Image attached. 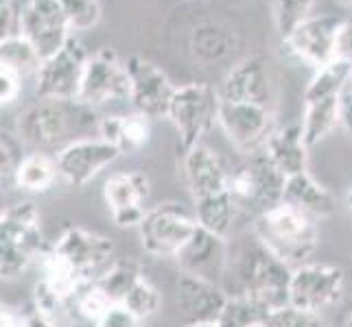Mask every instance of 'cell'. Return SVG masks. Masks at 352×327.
I'll return each mask as SVG.
<instances>
[{
	"mask_svg": "<svg viewBox=\"0 0 352 327\" xmlns=\"http://www.w3.org/2000/svg\"><path fill=\"white\" fill-rule=\"evenodd\" d=\"M22 90V77L7 68H0V103L3 107H9L11 103L18 101Z\"/></svg>",
	"mask_w": 352,
	"mask_h": 327,
	"instance_id": "ab89813d",
	"label": "cell"
},
{
	"mask_svg": "<svg viewBox=\"0 0 352 327\" xmlns=\"http://www.w3.org/2000/svg\"><path fill=\"white\" fill-rule=\"evenodd\" d=\"M177 308L188 323H217L226 306L228 290L204 277L179 273L177 275Z\"/></svg>",
	"mask_w": 352,
	"mask_h": 327,
	"instance_id": "44dd1931",
	"label": "cell"
},
{
	"mask_svg": "<svg viewBox=\"0 0 352 327\" xmlns=\"http://www.w3.org/2000/svg\"><path fill=\"white\" fill-rule=\"evenodd\" d=\"M352 64L348 62H333L322 70L315 72L309 88L305 90V101H318V99H333V96H342L348 88Z\"/></svg>",
	"mask_w": 352,
	"mask_h": 327,
	"instance_id": "d6a6232c",
	"label": "cell"
},
{
	"mask_svg": "<svg viewBox=\"0 0 352 327\" xmlns=\"http://www.w3.org/2000/svg\"><path fill=\"white\" fill-rule=\"evenodd\" d=\"M346 327H352V314L348 317V321H346Z\"/></svg>",
	"mask_w": 352,
	"mask_h": 327,
	"instance_id": "c3c4849f",
	"label": "cell"
},
{
	"mask_svg": "<svg viewBox=\"0 0 352 327\" xmlns=\"http://www.w3.org/2000/svg\"><path fill=\"white\" fill-rule=\"evenodd\" d=\"M342 5H346V7H352V0H339Z\"/></svg>",
	"mask_w": 352,
	"mask_h": 327,
	"instance_id": "bcb514c9",
	"label": "cell"
},
{
	"mask_svg": "<svg viewBox=\"0 0 352 327\" xmlns=\"http://www.w3.org/2000/svg\"><path fill=\"white\" fill-rule=\"evenodd\" d=\"M285 184L287 177L272 164L265 151H261L230 171L228 192L243 212L250 208L265 212L283 203Z\"/></svg>",
	"mask_w": 352,
	"mask_h": 327,
	"instance_id": "8992f818",
	"label": "cell"
},
{
	"mask_svg": "<svg viewBox=\"0 0 352 327\" xmlns=\"http://www.w3.org/2000/svg\"><path fill=\"white\" fill-rule=\"evenodd\" d=\"M186 327H219L217 323H186Z\"/></svg>",
	"mask_w": 352,
	"mask_h": 327,
	"instance_id": "f6af8a7d",
	"label": "cell"
},
{
	"mask_svg": "<svg viewBox=\"0 0 352 327\" xmlns=\"http://www.w3.org/2000/svg\"><path fill=\"white\" fill-rule=\"evenodd\" d=\"M51 251L86 284L101 277L107 266L116 260L114 240L83 227H66L51 245Z\"/></svg>",
	"mask_w": 352,
	"mask_h": 327,
	"instance_id": "ba28073f",
	"label": "cell"
},
{
	"mask_svg": "<svg viewBox=\"0 0 352 327\" xmlns=\"http://www.w3.org/2000/svg\"><path fill=\"white\" fill-rule=\"evenodd\" d=\"M197 218L179 203H157L147 210L138 227L140 245L151 258L175 260L186 242L197 232Z\"/></svg>",
	"mask_w": 352,
	"mask_h": 327,
	"instance_id": "52a82bcc",
	"label": "cell"
},
{
	"mask_svg": "<svg viewBox=\"0 0 352 327\" xmlns=\"http://www.w3.org/2000/svg\"><path fill=\"white\" fill-rule=\"evenodd\" d=\"M342 18L335 16H311L300 27L285 38L287 51L311 66L315 72L337 62V31Z\"/></svg>",
	"mask_w": 352,
	"mask_h": 327,
	"instance_id": "e0dca14e",
	"label": "cell"
},
{
	"mask_svg": "<svg viewBox=\"0 0 352 327\" xmlns=\"http://www.w3.org/2000/svg\"><path fill=\"white\" fill-rule=\"evenodd\" d=\"M24 157L27 155L22 153V140L18 133L3 129L0 133V175L3 179H14Z\"/></svg>",
	"mask_w": 352,
	"mask_h": 327,
	"instance_id": "74e56055",
	"label": "cell"
},
{
	"mask_svg": "<svg viewBox=\"0 0 352 327\" xmlns=\"http://www.w3.org/2000/svg\"><path fill=\"white\" fill-rule=\"evenodd\" d=\"M0 327H22V312L3 306V312H0Z\"/></svg>",
	"mask_w": 352,
	"mask_h": 327,
	"instance_id": "ee69618b",
	"label": "cell"
},
{
	"mask_svg": "<svg viewBox=\"0 0 352 327\" xmlns=\"http://www.w3.org/2000/svg\"><path fill=\"white\" fill-rule=\"evenodd\" d=\"M348 205H350V210H352V190L348 192Z\"/></svg>",
	"mask_w": 352,
	"mask_h": 327,
	"instance_id": "7dc6e473",
	"label": "cell"
},
{
	"mask_svg": "<svg viewBox=\"0 0 352 327\" xmlns=\"http://www.w3.org/2000/svg\"><path fill=\"white\" fill-rule=\"evenodd\" d=\"M179 273H190L221 284L230 266V245L228 238H221L208 229L197 227V232L184 245L175 258Z\"/></svg>",
	"mask_w": 352,
	"mask_h": 327,
	"instance_id": "ac0fdd59",
	"label": "cell"
},
{
	"mask_svg": "<svg viewBox=\"0 0 352 327\" xmlns=\"http://www.w3.org/2000/svg\"><path fill=\"white\" fill-rule=\"evenodd\" d=\"M263 327H331L318 312H307L294 306H285L270 312Z\"/></svg>",
	"mask_w": 352,
	"mask_h": 327,
	"instance_id": "8d00e7d4",
	"label": "cell"
},
{
	"mask_svg": "<svg viewBox=\"0 0 352 327\" xmlns=\"http://www.w3.org/2000/svg\"><path fill=\"white\" fill-rule=\"evenodd\" d=\"M144 277L142 264L136 258H116L105 269L101 277H96L94 284L110 297L112 304H123L129 290Z\"/></svg>",
	"mask_w": 352,
	"mask_h": 327,
	"instance_id": "83f0119b",
	"label": "cell"
},
{
	"mask_svg": "<svg viewBox=\"0 0 352 327\" xmlns=\"http://www.w3.org/2000/svg\"><path fill=\"white\" fill-rule=\"evenodd\" d=\"M230 269L234 273L236 284L232 293H245L258 299L270 310L289 306V286L294 269L280 258H276L270 249H265L256 238L252 245L243 247L236 256L230 253L228 271Z\"/></svg>",
	"mask_w": 352,
	"mask_h": 327,
	"instance_id": "3957f363",
	"label": "cell"
},
{
	"mask_svg": "<svg viewBox=\"0 0 352 327\" xmlns=\"http://www.w3.org/2000/svg\"><path fill=\"white\" fill-rule=\"evenodd\" d=\"M59 177L57 160L51 155H46L44 151L27 153V157L18 166V171L14 175V184L24 190L40 195V192H48Z\"/></svg>",
	"mask_w": 352,
	"mask_h": 327,
	"instance_id": "4316f807",
	"label": "cell"
},
{
	"mask_svg": "<svg viewBox=\"0 0 352 327\" xmlns=\"http://www.w3.org/2000/svg\"><path fill=\"white\" fill-rule=\"evenodd\" d=\"M103 197L116 227H140L151 197V179L142 171H123L105 179Z\"/></svg>",
	"mask_w": 352,
	"mask_h": 327,
	"instance_id": "9a60e30c",
	"label": "cell"
},
{
	"mask_svg": "<svg viewBox=\"0 0 352 327\" xmlns=\"http://www.w3.org/2000/svg\"><path fill=\"white\" fill-rule=\"evenodd\" d=\"M313 3L315 0H274V22L283 40L311 18Z\"/></svg>",
	"mask_w": 352,
	"mask_h": 327,
	"instance_id": "836d02e7",
	"label": "cell"
},
{
	"mask_svg": "<svg viewBox=\"0 0 352 327\" xmlns=\"http://www.w3.org/2000/svg\"><path fill=\"white\" fill-rule=\"evenodd\" d=\"M142 323L144 321H140L136 314H131L125 306L116 304L94 327H142Z\"/></svg>",
	"mask_w": 352,
	"mask_h": 327,
	"instance_id": "f35d334b",
	"label": "cell"
},
{
	"mask_svg": "<svg viewBox=\"0 0 352 327\" xmlns=\"http://www.w3.org/2000/svg\"><path fill=\"white\" fill-rule=\"evenodd\" d=\"M48 251L40 212L31 201H20L0 214V275L16 280Z\"/></svg>",
	"mask_w": 352,
	"mask_h": 327,
	"instance_id": "277c9868",
	"label": "cell"
},
{
	"mask_svg": "<svg viewBox=\"0 0 352 327\" xmlns=\"http://www.w3.org/2000/svg\"><path fill=\"white\" fill-rule=\"evenodd\" d=\"M120 306H125L131 314H136L140 321H147L155 317L157 310H160L162 297L147 277H142V280L129 290V295L125 297V301Z\"/></svg>",
	"mask_w": 352,
	"mask_h": 327,
	"instance_id": "e575fe53",
	"label": "cell"
},
{
	"mask_svg": "<svg viewBox=\"0 0 352 327\" xmlns=\"http://www.w3.org/2000/svg\"><path fill=\"white\" fill-rule=\"evenodd\" d=\"M20 35L33 44L42 62L62 51L72 31L59 0H27Z\"/></svg>",
	"mask_w": 352,
	"mask_h": 327,
	"instance_id": "4fadbf2b",
	"label": "cell"
},
{
	"mask_svg": "<svg viewBox=\"0 0 352 327\" xmlns=\"http://www.w3.org/2000/svg\"><path fill=\"white\" fill-rule=\"evenodd\" d=\"M342 127L352 136V90L342 94Z\"/></svg>",
	"mask_w": 352,
	"mask_h": 327,
	"instance_id": "7bdbcfd3",
	"label": "cell"
},
{
	"mask_svg": "<svg viewBox=\"0 0 352 327\" xmlns=\"http://www.w3.org/2000/svg\"><path fill=\"white\" fill-rule=\"evenodd\" d=\"M337 59L352 64V18H346L337 31Z\"/></svg>",
	"mask_w": 352,
	"mask_h": 327,
	"instance_id": "60d3db41",
	"label": "cell"
},
{
	"mask_svg": "<svg viewBox=\"0 0 352 327\" xmlns=\"http://www.w3.org/2000/svg\"><path fill=\"white\" fill-rule=\"evenodd\" d=\"M348 90H352V72H350V81H348Z\"/></svg>",
	"mask_w": 352,
	"mask_h": 327,
	"instance_id": "681fc988",
	"label": "cell"
},
{
	"mask_svg": "<svg viewBox=\"0 0 352 327\" xmlns=\"http://www.w3.org/2000/svg\"><path fill=\"white\" fill-rule=\"evenodd\" d=\"M88 51L75 35L59 53L42 62L38 75H35V94L40 99L55 101H75L79 99V90L83 83L88 66Z\"/></svg>",
	"mask_w": 352,
	"mask_h": 327,
	"instance_id": "9c48e42d",
	"label": "cell"
},
{
	"mask_svg": "<svg viewBox=\"0 0 352 327\" xmlns=\"http://www.w3.org/2000/svg\"><path fill=\"white\" fill-rule=\"evenodd\" d=\"M22 327H57L55 314L40 310L38 306H33L29 310L22 312Z\"/></svg>",
	"mask_w": 352,
	"mask_h": 327,
	"instance_id": "b9f144b4",
	"label": "cell"
},
{
	"mask_svg": "<svg viewBox=\"0 0 352 327\" xmlns=\"http://www.w3.org/2000/svg\"><path fill=\"white\" fill-rule=\"evenodd\" d=\"M234 44V35L230 29L221 27V24H201L192 31L190 48L199 62H217L230 53V48Z\"/></svg>",
	"mask_w": 352,
	"mask_h": 327,
	"instance_id": "4dcf8cb0",
	"label": "cell"
},
{
	"mask_svg": "<svg viewBox=\"0 0 352 327\" xmlns=\"http://www.w3.org/2000/svg\"><path fill=\"white\" fill-rule=\"evenodd\" d=\"M254 238L291 269L311 262L320 245L318 218L280 203L261 212L252 225Z\"/></svg>",
	"mask_w": 352,
	"mask_h": 327,
	"instance_id": "6da1fadb",
	"label": "cell"
},
{
	"mask_svg": "<svg viewBox=\"0 0 352 327\" xmlns=\"http://www.w3.org/2000/svg\"><path fill=\"white\" fill-rule=\"evenodd\" d=\"M40 66L42 59L27 38L14 35L0 40V68H7L24 79L27 75H38Z\"/></svg>",
	"mask_w": 352,
	"mask_h": 327,
	"instance_id": "1f68e13d",
	"label": "cell"
},
{
	"mask_svg": "<svg viewBox=\"0 0 352 327\" xmlns=\"http://www.w3.org/2000/svg\"><path fill=\"white\" fill-rule=\"evenodd\" d=\"M192 214H195L199 227L208 229V232L221 236V238H228V234L232 232L236 218L243 214V210L226 190V192H219V195L195 201V210H192Z\"/></svg>",
	"mask_w": 352,
	"mask_h": 327,
	"instance_id": "484cf974",
	"label": "cell"
},
{
	"mask_svg": "<svg viewBox=\"0 0 352 327\" xmlns=\"http://www.w3.org/2000/svg\"><path fill=\"white\" fill-rule=\"evenodd\" d=\"M68 18L70 31H90L101 20L99 0H59Z\"/></svg>",
	"mask_w": 352,
	"mask_h": 327,
	"instance_id": "d590c367",
	"label": "cell"
},
{
	"mask_svg": "<svg viewBox=\"0 0 352 327\" xmlns=\"http://www.w3.org/2000/svg\"><path fill=\"white\" fill-rule=\"evenodd\" d=\"M99 123L101 118H96V109L83 105L77 99H40L18 116L16 133L24 144H31V147L42 151L57 147L75 133L99 129Z\"/></svg>",
	"mask_w": 352,
	"mask_h": 327,
	"instance_id": "7a4b0ae2",
	"label": "cell"
},
{
	"mask_svg": "<svg viewBox=\"0 0 352 327\" xmlns=\"http://www.w3.org/2000/svg\"><path fill=\"white\" fill-rule=\"evenodd\" d=\"M125 66L129 72V103L133 105V109L149 118H166L168 105H171L177 86H173L162 68H157L144 57L131 55L125 59Z\"/></svg>",
	"mask_w": 352,
	"mask_h": 327,
	"instance_id": "2e32d148",
	"label": "cell"
},
{
	"mask_svg": "<svg viewBox=\"0 0 352 327\" xmlns=\"http://www.w3.org/2000/svg\"><path fill=\"white\" fill-rule=\"evenodd\" d=\"M129 94L131 83L127 66L112 48H101L99 53L90 55L77 101L99 109L112 101H129Z\"/></svg>",
	"mask_w": 352,
	"mask_h": 327,
	"instance_id": "7c38bea8",
	"label": "cell"
},
{
	"mask_svg": "<svg viewBox=\"0 0 352 327\" xmlns=\"http://www.w3.org/2000/svg\"><path fill=\"white\" fill-rule=\"evenodd\" d=\"M219 127L230 144L243 155H256L265 151L272 133L276 131L274 109L252 103H230L221 99Z\"/></svg>",
	"mask_w": 352,
	"mask_h": 327,
	"instance_id": "30bf717a",
	"label": "cell"
},
{
	"mask_svg": "<svg viewBox=\"0 0 352 327\" xmlns=\"http://www.w3.org/2000/svg\"><path fill=\"white\" fill-rule=\"evenodd\" d=\"M221 94L208 83H186L177 86L166 118L171 120L179 136V149H188L201 144V138L214 125H219Z\"/></svg>",
	"mask_w": 352,
	"mask_h": 327,
	"instance_id": "5b68a950",
	"label": "cell"
},
{
	"mask_svg": "<svg viewBox=\"0 0 352 327\" xmlns=\"http://www.w3.org/2000/svg\"><path fill=\"white\" fill-rule=\"evenodd\" d=\"M96 131H99V138H103L105 142H110L112 147H116L120 155L136 153L149 144L151 118L140 112L125 114V116H120V114L103 116Z\"/></svg>",
	"mask_w": 352,
	"mask_h": 327,
	"instance_id": "603a6c76",
	"label": "cell"
},
{
	"mask_svg": "<svg viewBox=\"0 0 352 327\" xmlns=\"http://www.w3.org/2000/svg\"><path fill=\"white\" fill-rule=\"evenodd\" d=\"M346 275L339 266L307 262L294 269L289 286V306L322 314L344 295Z\"/></svg>",
	"mask_w": 352,
	"mask_h": 327,
	"instance_id": "8fae6325",
	"label": "cell"
},
{
	"mask_svg": "<svg viewBox=\"0 0 352 327\" xmlns=\"http://www.w3.org/2000/svg\"><path fill=\"white\" fill-rule=\"evenodd\" d=\"M283 203L289 205V208H296L313 218H318V221L331 216L335 210L333 195L309 171L287 177Z\"/></svg>",
	"mask_w": 352,
	"mask_h": 327,
	"instance_id": "cb8c5ba5",
	"label": "cell"
},
{
	"mask_svg": "<svg viewBox=\"0 0 352 327\" xmlns=\"http://www.w3.org/2000/svg\"><path fill=\"white\" fill-rule=\"evenodd\" d=\"M230 171L232 168L226 164L223 157L206 144L188 149L184 153V160H182V173H184V181L192 201L226 192Z\"/></svg>",
	"mask_w": 352,
	"mask_h": 327,
	"instance_id": "ffe728a7",
	"label": "cell"
},
{
	"mask_svg": "<svg viewBox=\"0 0 352 327\" xmlns=\"http://www.w3.org/2000/svg\"><path fill=\"white\" fill-rule=\"evenodd\" d=\"M112 306H116V304H112L110 297H107L94 282H90V284H83L77 290L75 297L68 301L66 308L70 310L72 319L77 323L86 325V327H94L107 312L112 310Z\"/></svg>",
	"mask_w": 352,
	"mask_h": 327,
	"instance_id": "f546056e",
	"label": "cell"
},
{
	"mask_svg": "<svg viewBox=\"0 0 352 327\" xmlns=\"http://www.w3.org/2000/svg\"><path fill=\"white\" fill-rule=\"evenodd\" d=\"M118 155V149L103 138H79L59 149L55 160L59 177L72 188H83L101 171L114 164Z\"/></svg>",
	"mask_w": 352,
	"mask_h": 327,
	"instance_id": "5bb4252c",
	"label": "cell"
},
{
	"mask_svg": "<svg viewBox=\"0 0 352 327\" xmlns=\"http://www.w3.org/2000/svg\"><path fill=\"white\" fill-rule=\"evenodd\" d=\"M270 310L263 306L258 299H254L245 293H232L228 295L226 306L217 319L219 327H263L265 319L270 317Z\"/></svg>",
	"mask_w": 352,
	"mask_h": 327,
	"instance_id": "f1b7e54d",
	"label": "cell"
},
{
	"mask_svg": "<svg viewBox=\"0 0 352 327\" xmlns=\"http://www.w3.org/2000/svg\"><path fill=\"white\" fill-rule=\"evenodd\" d=\"M337 127H342V96L305 101L302 129H305V140L309 147L326 140Z\"/></svg>",
	"mask_w": 352,
	"mask_h": 327,
	"instance_id": "d4e9b609",
	"label": "cell"
},
{
	"mask_svg": "<svg viewBox=\"0 0 352 327\" xmlns=\"http://www.w3.org/2000/svg\"><path fill=\"white\" fill-rule=\"evenodd\" d=\"M309 144L305 140L302 123H294L280 127L272 133L270 142L265 147V155L285 177H294L305 173L309 166Z\"/></svg>",
	"mask_w": 352,
	"mask_h": 327,
	"instance_id": "7402d4cb",
	"label": "cell"
},
{
	"mask_svg": "<svg viewBox=\"0 0 352 327\" xmlns=\"http://www.w3.org/2000/svg\"><path fill=\"white\" fill-rule=\"evenodd\" d=\"M219 94L230 103H252L272 109L274 83L270 68L261 57H243L228 70Z\"/></svg>",
	"mask_w": 352,
	"mask_h": 327,
	"instance_id": "d6986e66",
	"label": "cell"
}]
</instances>
